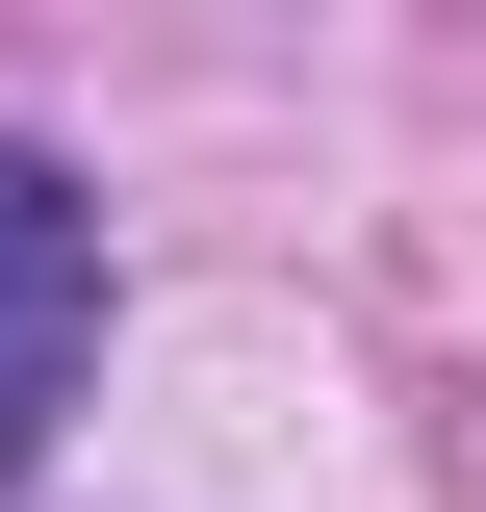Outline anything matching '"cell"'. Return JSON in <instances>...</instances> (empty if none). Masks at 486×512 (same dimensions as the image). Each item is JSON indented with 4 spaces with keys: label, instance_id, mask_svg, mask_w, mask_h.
Segmentation results:
<instances>
[{
    "label": "cell",
    "instance_id": "cell-1",
    "mask_svg": "<svg viewBox=\"0 0 486 512\" xmlns=\"http://www.w3.org/2000/svg\"><path fill=\"white\" fill-rule=\"evenodd\" d=\"M77 384H103V205L0 128V487L52 461V410H77Z\"/></svg>",
    "mask_w": 486,
    "mask_h": 512
}]
</instances>
